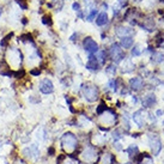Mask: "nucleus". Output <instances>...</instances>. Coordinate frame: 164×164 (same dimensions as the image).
Returning a JSON list of instances; mask_svg holds the SVG:
<instances>
[{
  "label": "nucleus",
  "mask_w": 164,
  "mask_h": 164,
  "mask_svg": "<svg viewBox=\"0 0 164 164\" xmlns=\"http://www.w3.org/2000/svg\"><path fill=\"white\" fill-rule=\"evenodd\" d=\"M61 143H63V146L66 151H73L77 148V144H78L77 138L72 133H65L61 138Z\"/></svg>",
  "instance_id": "nucleus-1"
},
{
  "label": "nucleus",
  "mask_w": 164,
  "mask_h": 164,
  "mask_svg": "<svg viewBox=\"0 0 164 164\" xmlns=\"http://www.w3.org/2000/svg\"><path fill=\"white\" fill-rule=\"evenodd\" d=\"M83 95L87 102H95L98 98V90L94 85H84L83 86Z\"/></svg>",
  "instance_id": "nucleus-2"
},
{
  "label": "nucleus",
  "mask_w": 164,
  "mask_h": 164,
  "mask_svg": "<svg viewBox=\"0 0 164 164\" xmlns=\"http://www.w3.org/2000/svg\"><path fill=\"white\" fill-rule=\"evenodd\" d=\"M110 56L113 58V60L115 63H120L121 60L125 59V52H124L122 48L120 47V45L114 43L110 48Z\"/></svg>",
  "instance_id": "nucleus-3"
},
{
  "label": "nucleus",
  "mask_w": 164,
  "mask_h": 164,
  "mask_svg": "<svg viewBox=\"0 0 164 164\" xmlns=\"http://www.w3.org/2000/svg\"><path fill=\"white\" fill-rule=\"evenodd\" d=\"M148 140H150V146L152 148L153 155H158L161 152V150H162V143H161L159 137L156 135V134H150Z\"/></svg>",
  "instance_id": "nucleus-4"
},
{
  "label": "nucleus",
  "mask_w": 164,
  "mask_h": 164,
  "mask_svg": "<svg viewBox=\"0 0 164 164\" xmlns=\"http://www.w3.org/2000/svg\"><path fill=\"white\" fill-rule=\"evenodd\" d=\"M83 46L86 52H89L90 54H94L98 50V45L96 43V41L91 39V37H86L83 41Z\"/></svg>",
  "instance_id": "nucleus-5"
},
{
  "label": "nucleus",
  "mask_w": 164,
  "mask_h": 164,
  "mask_svg": "<svg viewBox=\"0 0 164 164\" xmlns=\"http://www.w3.org/2000/svg\"><path fill=\"white\" fill-rule=\"evenodd\" d=\"M40 90L42 94H52L54 91V86H53V83L49 80V79H43L40 84Z\"/></svg>",
  "instance_id": "nucleus-6"
},
{
  "label": "nucleus",
  "mask_w": 164,
  "mask_h": 164,
  "mask_svg": "<svg viewBox=\"0 0 164 164\" xmlns=\"http://www.w3.org/2000/svg\"><path fill=\"white\" fill-rule=\"evenodd\" d=\"M129 86H131V89L134 90V91H139L143 89V86H144V83H143V79L141 78H138V77H135V78H132L129 80Z\"/></svg>",
  "instance_id": "nucleus-7"
},
{
  "label": "nucleus",
  "mask_w": 164,
  "mask_h": 164,
  "mask_svg": "<svg viewBox=\"0 0 164 164\" xmlns=\"http://www.w3.org/2000/svg\"><path fill=\"white\" fill-rule=\"evenodd\" d=\"M86 68L90 71H97L98 70V61H97V58L94 55H90L87 63H86Z\"/></svg>",
  "instance_id": "nucleus-8"
},
{
  "label": "nucleus",
  "mask_w": 164,
  "mask_h": 164,
  "mask_svg": "<svg viewBox=\"0 0 164 164\" xmlns=\"http://www.w3.org/2000/svg\"><path fill=\"white\" fill-rule=\"evenodd\" d=\"M133 119H134V122L138 126H143L144 125V110H138L134 113L133 115Z\"/></svg>",
  "instance_id": "nucleus-9"
},
{
  "label": "nucleus",
  "mask_w": 164,
  "mask_h": 164,
  "mask_svg": "<svg viewBox=\"0 0 164 164\" xmlns=\"http://www.w3.org/2000/svg\"><path fill=\"white\" fill-rule=\"evenodd\" d=\"M133 43H134V41L131 36H124V37H121V47L127 49V48H131L133 46Z\"/></svg>",
  "instance_id": "nucleus-10"
},
{
  "label": "nucleus",
  "mask_w": 164,
  "mask_h": 164,
  "mask_svg": "<svg viewBox=\"0 0 164 164\" xmlns=\"http://www.w3.org/2000/svg\"><path fill=\"white\" fill-rule=\"evenodd\" d=\"M107 23H108V16H107V13H105V12L100 13L98 17L96 18V24L100 25V26H102V25H105Z\"/></svg>",
  "instance_id": "nucleus-11"
},
{
  "label": "nucleus",
  "mask_w": 164,
  "mask_h": 164,
  "mask_svg": "<svg viewBox=\"0 0 164 164\" xmlns=\"http://www.w3.org/2000/svg\"><path fill=\"white\" fill-rule=\"evenodd\" d=\"M156 103V96L153 94H150L148 95L146 97H145V100H144V104H145V107H152L153 104Z\"/></svg>",
  "instance_id": "nucleus-12"
},
{
  "label": "nucleus",
  "mask_w": 164,
  "mask_h": 164,
  "mask_svg": "<svg viewBox=\"0 0 164 164\" xmlns=\"http://www.w3.org/2000/svg\"><path fill=\"white\" fill-rule=\"evenodd\" d=\"M113 159H114L113 155L109 153V152H107V153H104V155L101 157L100 163L101 164H113Z\"/></svg>",
  "instance_id": "nucleus-13"
},
{
  "label": "nucleus",
  "mask_w": 164,
  "mask_h": 164,
  "mask_svg": "<svg viewBox=\"0 0 164 164\" xmlns=\"http://www.w3.org/2000/svg\"><path fill=\"white\" fill-rule=\"evenodd\" d=\"M83 157H84L85 161H92L96 157V152L92 148H87V150H85V152L83 153Z\"/></svg>",
  "instance_id": "nucleus-14"
},
{
  "label": "nucleus",
  "mask_w": 164,
  "mask_h": 164,
  "mask_svg": "<svg viewBox=\"0 0 164 164\" xmlns=\"http://www.w3.org/2000/svg\"><path fill=\"white\" fill-rule=\"evenodd\" d=\"M117 35L119 36H121V37H124L126 35H128V34H132V30L129 29V28H117Z\"/></svg>",
  "instance_id": "nucleus-15"
},
{
  "label": "nucleus",
  "mask_w": 164,
  "mask_h": 164,
  "mask_svg": "<svg viewBox=\"0 0 164 164\" xmlns=\"http://www.w3.org/2000/svg\"><path fill=\"white\" fill-rule=\"evenodd\" d=\"M164 60V55L162 53H153L152 55V61L156 63H163Z\"/></svg>",
  "instance_id": "nucleus-16"
},
{
  "label": "nucleus",
  "mask_w": 164,
  "mask_h": 164,
  "mask_svg": "<svg viewBox=\"0 0 164 164\" xmlns=\"http://www.w3.org/2000/svg\"><path fill=\"white\" fill-rule=\"evenodd\" d=\"M42 23L46 24V25H52L53 22H52V17L50 16H45L42 18Z\"/></svg>",
  "instance_id": "nucleus-17"
},
{
  "label": "nucleus",
  "mask_w": 164,
  "mask_h": 164,
  "mask_svg": "<svg viewBox=\"0 0 164 164\" xmlns=\"http://www.w3.org/2000/svg\"><path fill=\"white\" fill-rule=\"evenodd\" d=\"M16 2L22 7V10H26L28 8V4L25 2V0H16Z\"/></svg>",
  "instance_id": "nucleus-18"
},
{
  "label": "nucleus",
  "mask_w": 164,
  "mask_h": 164,
  "mask_svg": "<svg viewBox=\"0 0 164 164\" xmlns=\"http://www.w3.org/2000/svg\"><path fill=\"white\" fill-rule=\"evenodd\" d=\"M105 109H107V107H105V104L102 102L101 104L98 105V108H97V114H98V115H101L102 113H103V110H105Z\"/></svg>",
  "instance_id": "nucleus-19"
},
{
  "label": "nucleus",
  "mask_w": 164,
  "mask_h": 164,
  "mask_svg": "<svg viewBox=\"0 0 164 164\" xmlns=\"http://www.w3.org/2000/svg\"><path fill=\"white\" fill-rule=\"evenodd\" d=\"M113 137H114V139H115V140H117V139H121V138H122L121 131H119V129H116L115 132L113 133Z\"/></svg>",
  "instance_id": "nucleus-20"
},
{
  "label": "nucleus",
  "mask_w": 164,
  "mask_h": 164,
  "mask_svg": "<svg viewBox=\"0 0 164 164\" xmlns=\"http://www.w3.org/2000/svg\"><path fill=\"white\" fill-rule=\"evenodd\" d=\"M96 12H97V10H92V11H91V13H90L89 16L86 17V19H87L89 22H91V21H94L95 16H96Z\"/></svg>",
  "instance_id": "nucleus-21"
},
{
  "label": "nucleus",
  "mask_w": 164,
  "mask_h": 164,
  "mask_svg": "<svg viewBox=\"0 0 164 164\" xmlns=\"http://www.w3.org/2000/svg\"><path fill=\"white\" fill-rule=\"evenodd\" d=\"M145 158H146V161H141L140 164H153V161L150 156H146Z\"/></svg>",
  "instance_id": "nucleus-22"
},
{
  "label": "nucleus",
  "mask_w": 164,
  "mask_h": 164,
  "mask_svg": "<svg viewBox=\"0 0 164 164\" xmlns=\"http://www.w3.org/2000/svg\"><path fill=\"white\" fill-rule=\"evenodd\" d=\"M132 55H133V56H139V55H140V50H139V47H134V48H133Z\"/></svg>",
  "instance_id": "nucleus-23"
},
{
  "label": "nucleus",
  "mask_w": 164,
  "mask_h": 164,
  "mask_svg": "<svg viewBox=\"0 0 164 164\" xmlns=\"http://www.w3.org/2000/svg\"><path fill=\"white\" fill-rule=\"evenodd\" d=\"M98 56H100V59H101L102 63H105V52H104V50H103V52H100V55H98Z\"/></svg>",
  "instance_id": "nucleus-24"
},
{
  "label": "nucleus",
  "mask_w": 164,
  "mask_h": 164,
  "mask_svg": "<svg viewBox=\"0 0 164 164\" xmlns=\"http://www.w3.org/2000/svg\"><path fill=\"white\" fill-rule=\"evenodd\" d=\"M109 85H110V87H111V89H113V90H115V91H116V80H114V79H113V80H110L109 82Z\"/></svg>",
  "instance_id": "nucleus-25"
},
{
  "label": "nucleus",
  "mask_w": 164,
  "mask_h": 164,
  "mask_svg": "<svg viewBox=\"0 0 164 164\" xmlns=\"http://www.w3.org/2000/svg\"><path fill=\"white\" fill-rule=\"evenodd\" d=\"M115 71H116V68H115L113 65H111V66H109V67L107 68V72H108V73H113V74L115 73Z\"/></svg>",
  "instance_id": "nucleus-26"
},
{
  "label": "nucleus",
  "mask_w": 164,
  "mask_h": 164,
  "mask_svg": "<svg viewBox=\"0 0 164 164\" xmlns=\"http://www.w3.org/2000/svg\"><path fill=\"white\" fill-rule=\"evenodd\" d=\"M73 10H74V11H77V12L80 11V5H79L78 2H74V4H73Z\"/></svg>",
  "instance_id": "nucleus-27"
},
{
  "label": "nucleus",
  "mask_w": 164,
  "mask_h": 164,
  "mask_svg": "<svg viewBox=\"0 0 164 164\" xmlns=\"http://www.w3.org/2000/svg\"><path fill=\"white\" fill-rule=\"evenodd\" d=\"M137 150H138V148H137L135 145H132L131 148H128V150H127V152H129V153L132 155V152H133V151H137Z\"/></svg>",
  "instance_id": "nucleus-28"
},
{
  "label": "nucleus",
  "mask_w": 164,
  "mask_h": 164,
  "mask_svg": "<svg viewBox=\"0 0 164 164\" xmlns=\"http://www.w3.org/2000/svg\"><path fill=\"white\" fill-rule=\"evenodd\" d=\"M31 74H32V76H39V74H40V70H32L31 71Z\"/></svg>",
  "instance_id": "nucleus-29"
},
{
  "label": "nucleus",
  "mask_w": 164,
  "mask_h": 164,
  "mask_svg": "<svg viewBox=\"0 0 164 164\" xmlns=\"http://www.w3.org/2000/svg\"><path fill=\"white\" fill-rule=\"evenodd\" d=\"M63 158H65V156H63V155H61V156L59 157V159H58V164H61V162H63Z\"/></svg>",
  "instance_id": "nucleus-30"
},
{
  "label": "nucleus",
  "mask_w": 164,
  "mask_h": 164,
  "mask_svg": "<svg viewBox=\"0 0 164 164\" xmlns=\"http://www.w3.org/2000/svg\"><path fill=\"white\" fill-rule=\"evenodd\" d=\"M53 153H54V148H49V155H53Z\"/></svg>",
  "instance_id": "nucleus-31"
},
{
  "label": "nucleus",
  "mask_w": 164,
  "mask_h": 164,
  "mask_svg": "<svg viewBox=\"0 0 164 164\" xmlns=\"http://www.w3.org/2000/svg\"><path fill=\"white\" fill-rule=\"evenodd\" d=\"M119 1H120V2H124V1H125V0H119Z\"/></svg>",
  "instance_id": "nucleus-32"
},
{
  "label": "nucleus",
  "mask_w": 164,
  "mask_h": 164,
  "mask_svg": "<svg viewBox=\"0 0 164 164\" xmlns=\"http://www.w3.org/2000/svg\"><path fill=\"white\" fill-rule=\"evenodd\" d=\"M0 16H1V8H0Z\"/></svg>",
  "instance_id": "nucleus-33"
},
{
  "label": "nucleus",
  "mask_w": 164,
  "mask_h": 164,
  "mask_svg": "<svg viewBox=\"0 0 164 164\" xmlns=\"http://www.w3.org/2000/svg\"><path fill=\"white\" fill-rule=\"evenodd\" d=\"M126 164H131V163H126Z\"/></svg>",
  "instance_id": "nucleus-34"
}]
</instances>
